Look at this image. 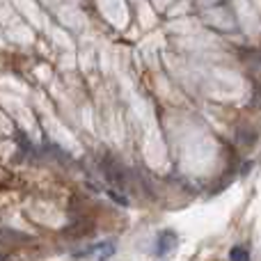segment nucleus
Returning a JSON list of instances; mask_svg holds the SVG:
<instances>
[{
	"instance_id": "obj_1",
	"label": "nucleus",
	"mask_w": 261,
	"mask_h": 261,
	"mask_svg": "<svg viewBox=\"0 0 261 261\" xmlns=\"http://www.w3.org/2000/svg\"><path fill=\"white\" fill-rule=\"evenodd\" d=\"M176 245H179V241H176V234L174 231H163L161 236H158V243H156V254L161 259H167L172 252L176 250Z\"/></svg>"
},
{
	"instance_id": "obj_2",
	"label": "nucleus",
	"mask_w": 261,
	"mask_h": 261,
	"mask_svg": "<svg viewBox=\"0 0 261 261\" xmlns=\"http://www.w3.org/2000/svg\"><path fill=\"white\" fill-rule=\"evenodd\" d=\"M92 252H96V254H99V259H108L110 254L115 252V243H103V245H96V248L87 250V252H83V254H92Z\"/></svg>"
},
{
	"instance_id": "obj_3",
	"label": "nucleus",
	"mask_w": 261,
	"mask_h": 261,
	"mask_svg": "<svg viewBox=\"0 0 261 261\" xmlns=\"http://www.w3.org/2000/svg\"><path fill=\"white\" fill-rule=\"evenodd\" d=\"M229 259L231 261H250V252L243 248V245H236V248H231Z\"/></svg>"
}]
</instances>
